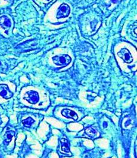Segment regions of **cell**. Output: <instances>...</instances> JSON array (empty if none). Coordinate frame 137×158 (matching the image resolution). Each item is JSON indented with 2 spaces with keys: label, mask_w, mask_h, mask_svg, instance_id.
I'll return each instance as SVG.
<instances>
[{
  "label": "cell",
  "mask_w": 137,
  "mask_h": 158,
  "mask_svg": "<svg viewBox=\"0 0 137 158\" xmlns=\"http://www.w3.org/2000/svg\"><path fill=\"white\" fill-rule=\"evenodd\" d=\"M62 114L68 118H71L73 120H77L78 118V117L76 112H75L73 111H72L68 109H65L62 111Z\"/></svg>",
  "instance_id": "obj_5"
},
{
  "label": "cell",
  "mask_w": 137,
  "mask_h": 158,
  "mask_svg": "<svg viewBox=\"0 0 137 158\" xmlns=\"http://www.w3.org/2000/svg\"><path fill=\"white\" fill-rule=\"evenodd\" d=\"M0 25L2 28H8L11 26V22L10 20L5 16L0 17Z\"/></svg>",
  "instance_id": "obj_6"
},
{
  "label": "cell",
  "mask_w": 137,
  "mask_h": 158,
  "mask_svg": "<svg viewBox=\"0 0 137 158\" xmlns=\"http://www.w3.org/2000/svg\"><path fill=\"white\" fill-rule=\"evenodd\" d=\"M53 60L57 65H66L70 62L71 58L67 55H62L53 57Z\"/></svg>",
  "instance_id": "obj_1"
},
{
  "label": "cell",
  "mask_w": 137,
  "mask_h": 158,
  "mask_svg": "<svg viewBox=\"0 0 137 158\" xmlns=\"http://www.w3.org/2000/svg\"><path fill=\"white\" fill-rule=\"evenodd\" d=\"M14 133L13 131H8L5 134V142L8 143L10 142L12 138L14 137Z\"/></svg>",
  "instance_id": "obj_10"
},
{
  "label": "cell",
  "mask_w": 137,
  "mask_h": 158,
  "mask_svg": "<svg viewBox=\"0 0 137 158\" xmlns=\"http://www.w3.org/2000/svg\"><path fill=\"white\" fill-rule=\"evenodd\" d=\"M0 95L5 98L9 99L13 96V93L6 85H0Z\"/></svg>",
  "instance_id": "obj_4"
},
{
  "label": "cell",
  "mask_w": 137,
  "mask_h": 158,
  "mask_svg": "<svg viewBox=\"0 0 137 158\" xmlns=\"http://www.w3.org/2000/svg\"><path fill=\"white\" fill-rule=\"evenodd\" d=\"M34 120L32 118H31V117H29L27 119H26V120H25L24 121H22L23 124L25 126L27 127H30L34 124Z\"/></svg>",
  "instance_id": "obj_9"
},
{
  "label": "cell",
  "mask_w": 137,
  "mask_h": 158,
  "mask_svg": "<svg viewBox=\"0 0 137 158\" xmlns=\"http://www.w3.org/2000/svg\"><path fill=\"white\" fill-rule=\"evenodd\" d=\"M70 13V8L67 4H62L59 8L57 17L58 19L66 17Z\"/></svg>",
  "instance_id": "obj_2"
},
{
  "label": "cell",
  "mask_w": 137,
  "mask_h": 158,
  "mask_svg": "<svg viewBox=\"0 0 137 158\" xmlns=\"http://www.w3.org/2000/svg\"><path fill=\"white\" fill-rule=\"evenodd\" d=\"M85 133L87 134V135H88L89 136L93 137H96V136L97 134V132L96 130L92 128H88L85 130Z\"/></svg>",
  "instance_id": "obj_8"
},
{
  "label": "cell",
  "mask_w": 137,
  "mask_h": 158,
  "mask_svg": "<svg viewBox=\"0 0 137 158\" xmlns=\"http://www.w3.org/2000/svg\"><path fill=\"white\" fill-rule=\"evenodd\" d=\"M25 99L28 101L30 103L35 104L39 100V95L36 92L29 91L26 93Z\"/></svg>",
  "instance_id": "obj_3"
},
{
  "label": "cell",
  "mask_w": 137,
  "mask_h": 158,
  "mask_svg": "<svg viewBox=\"0 0 137 158\" xmlns=\"http://www.w3.org/2000/svg\"><path fill=\"white\" fill-rule=\"evenodd\" d=\"M61 143H62L61 144L62 151L65 153H68L70 152V149H69V145L68 141L65 139H63L61 140Z\"/></svg>",
  "instance_id": "obj_7"
}]
</instances>
